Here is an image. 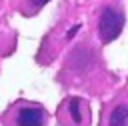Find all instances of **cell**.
<instances>
[{"label":"cell","mask_w":128,"mask_h":126,"mask_svg":"<svg viewBox=\"0 0 128 126\" xmlns=\"http://www.w3.org/2000/svg\"><path fill=\"white\" fill-rule=\"evenodd\" d=\"M66 110H68V116H70V120L74 122V126H80V120L86 122V112H82V110H84V102H82L80 98H72V100L68 102Z\"/></svg>","instance_id":"3957f363"},{"label":"cell","mask_w":128,"mask_h":126,"mask_svg":"<svg viewBox=\"0 0 128 126\" xmlns=\"http://www.w3.org/2000/svg\"><path fill=\"white\" fill-rule=\"evenodd\" d=\"M108 126H128V106L118 104L108 116Z\"/></svg>","instance_id":"277c9868"},{"label":"cell","mask_w":128,"mask_h":126,"mask_svg":"<svg viewBox=\"0 0 128 126\" xmlns=\"http://www.w3.org/2000/svg\"><path fill=\"white\" fill-rule=\"evenodd\" d=\"M48 0H30V4H32V8H42L44 4H46Z\"/></svg>","instance_id":"5b68a950"},{"label":"cell","mask_w":128,"mask_h":126,"mask_svg":"<svg viewBox=\"0 0 128 126\" xmlns=\"http://www.w3.org/2000/svg\"><path fill=\"white\" fill-rule=\"evenodd\" d=\"M78 30H80V24H74V26H72V28L68 30V34H66V36H68V38H72V36H74V34L78 32Z\"/></svg>","instance_id":"8992f818"},{"label":"cell","mask_w":128,"mask_h":126,"mask_svg":"<svg viewBox=\"0 0 128 126\" xmlns=\"http://www.w3.org/2000/svg\"><path fill=\"white\" fill-rule=\"evenodd\" d=\"M46 112L36 104H22L14 112V126H44Z\"/></svg>","instance_id":"7a4b0ae2"},{"label":"cell","mask_w":128,"mask_h":126,"mask_svg":"<svg viewBox=\"0 0 128 126\" xmlns=\"http://www.w3.org/2000/svg\"><path fill=\"white\" fill-rule=\"evenodd\" d=\"M124 26V14L118 12L116 8H104L102 16H100V24H98V32L102 42H112L120 36Z\"/></svg>","instance_id":"6da1fadb"}]
</instances>
